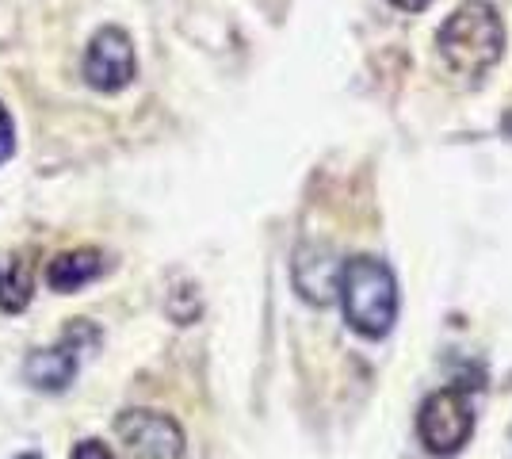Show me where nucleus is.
<instances>
[{"instance_id": "nucleus-11", "label": "nucleus", "mask_w": 512, "mask_h": 459, "mask_svg": "<svg viewBox=\"0 0 512 459\" xmlns=\"http://www.w3.org/2000/svg\"><path fill=\"white\" fill-rule=\"evenodd\" d=\"M394 8H402V12H421V8H428L432 0H390Z\"/></svg>"}, {"instance_id": "nucleus-5", "label": "nucleus", "mask_w": 512, "mask_h": 459, "mask_svg": "<svg viewBox=\"0 0 512 459\" xmlns=\"http://www.w3.org/2000/svg\"><path fill=\"white\" fill-rule=\"evenodd\" d=\"M115 437L127 444L134 459H184L188 437L180 429V421L161 410H123L115 417Z\"/></svg>"}, {"instance_id": "nucleus-6", "label": "nucleus", "mask_w": 512, "mask_h": 459, "mask_svg": "<svg viewBox=\"0 0 512 459\" xmlns=\"http://www.w3.org/2000/svg\"><path fill=\"white\" fill-rule=\"evenodd\" d=\"M138 73L134 43L123 27H100L85 50V81L96 92H123Z\"/></svg>"}, {"instance_id": "nucleus-9", "label": "nucleus", "mask_w": 512, "mask_h": 459, "mask_svg": "<svg viewBox=\"0 0 512 459\" xmlns=\"http://www.w3.org/2000/svg\"><path fill=\"white\" fill-rule=\"evenodd\" d=\"M12 153H16V123H12L8 108L0 104V165H4Z\"/></svg>"}, {"instance_id": "nucleus-2", "label": "nucleus", "mask_w": 512, "mask_h": 459, "mask_svg": "<svg viewBox=\"0 0 512 459\" xmlns=\"http://www.w3.org/2000/svg\"><path fill=\"white\" fill-rule=\"evenodd\" d=\"M436 46H440L444 66L455 77L478 81L505 54V23H501L490 0H463L444 20L440 35H436Z\"/></svg>"}, {"instance_id": "nucleus-3", "label": "nucleus", "mask_w": 512, "mask_h": 459, "mask_svg": "<svg viewBox=\"0 0 512 459\" xmlns=\"http://www.w3.org/2000/svg\"><path fill=\"white\" fill-rule=\"evenodd\" d=\"M417 437L428 456H455L474 437V402L470 387L451 383L444 391H432L417 410Z\"/></svg>"}, {"instance_id": "nucleus-8", "label": "nucleus", "mask_w": 512, "mask_h": 459, "mask_svg": "<svg viewBox=\"0 0 512 459\" xmlns=\"http://www.w3.org/2000/svg\"><path fill=\"white\" fill-rule=\"evenodd\" d=\"M31 295H35L31 268H27V261L16 257V261L0 272V310H4V314H20V310H27Z\"/></svg>"}, {"instance_id": "nucleus-12", "label": "nucleus", "mask_w": 512, "mask_h": 459, "mask_svg": "<svg viewBox=\"0 0 512 459\" xmlns=\"http://www.w3.org/2000/svg\"><path fill=\"white\" fill-rule=\"evenodd\" d=\"M12 459H43L39 452H20V456H12Z\"/></svg>"}, {"instance_id": "nucleus-7", "label": "nucleus", "mask_w": 512, "mask_h": 459, "mask_svg": "<svg viewBox=\"0 0 512 459\" xmlns=\"http://www.w3.org/2000/svg\"><path fill=\"white\" fill-rule=\"evenodd\" d=\"M104 272V257L96 249H69V253H58L50 268H46V284L58 295H77L85 284H92L96 276Z\"/></svg>"}, {"instance_id": "nucleus-4", "label": "nucleus", "mask_w": 512, "mask_h": 459, "mask_svg": "<svg viewBox=\"0 0 512 459\" xmlns=\"http://www.w3.org/2000/svg\"><path fill=\"white\" fill-rule=\"evenodd\" d=\"M100 345V329L85 322V318H73V326L65 329V337L50 349L27 352L23 360V379L43 394H62L73 387V379L81 372V356L85 349Z\"/></svg>"}, {"instance_id": "nucleus-10", "label": "nucleus", "mask_w": 512, "mask_h": 459, "mask_svg": "<svg viewBox=\"0 0 512 459\" xmlns=\"http://www.w3.org/2000/svg\"><path fill=\"white\" fill-rule=\"evenodd\" d=\"M69 459H115V456H111V448H107L104 440H81Z\"/></svg>"}, {"instance_id": "nucleus-1", "label": "nucleus", "mask_w": 512, "mask_h": 459, "mask_svg": "<svg viewBox=\"0 0 512 459\" xmlns=\"http://www.w3.org/2000/svg\"><path fill=\"white\" fill-rule=\"evenodd\" d=\"M337 291H341V310L348 329H356L367 341L386 337L398 322V276L383 257H348L337 272Z\"/></svg>"}]
</instances>
